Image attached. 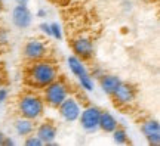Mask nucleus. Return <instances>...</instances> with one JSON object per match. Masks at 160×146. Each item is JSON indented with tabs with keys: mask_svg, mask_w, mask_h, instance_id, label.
<instances>
[{
	"mask_svg": "<svg viewBox=\"0 0 160 146\" xmlns=\"http://www.w3.org/2000/svg\"><path fill=\"white\" fill-rule=\"evenodd\" d=\"M59 77V69L58 65L49 58L40 59L36 62H30L28 68H27V74H25V80L27 84L31 89H45L48 84H51L53 80Z\"/></svg>",
	"mask_w": 160,
	"mask_h": 146,
	"instance_id": "obj_1",
	"label": "nucleus"
},
{
	"mask_svg": "<svg viewBox=\"0 0 160 146\" xmlns=\"http://www.w3.org/2000/svg\"><path fill=\"white\" fill-rule=\"evenodd\" d=\"M17 111L21 117H25L33 121H40L45 117L46 103L42 95L36 93V92H25L18 97Z\"/></svg>",
	"mask_w": 160,
	"mask_h": 146,
	"instance_id": "obj_2",
	"label": "nucleus"
},
{
	"mask_svg": "<svg viewBox=\"0 0 160 146\" xmlns=\"http://www.w3.org/2000/svg\"><path fill=\"white\" fill-rule=\"evenodd\" d=\"M70 92H71V87L70 84L65 81L64 78H59L58 77L57 80H53L51 84H48L45 89H42V97L45 101L46 106L53 108L57 109L62 101L70 96Z\"/></svg>",
	"mask_w": 160,
	"mask_h": 146,
	"instance_id": "obj_3",
	"label": "nucleus"
},
{
	"mask_svg": "<svg viewBox=\"0 0 160 146\" xmlns=\"http://www.w3.org/2000/svg\"><path fill=\"white\" fill-rule=\"evenodd\" d=\"M22 56L27 62H36L49 56V46L45 40L31 37L25 41L22 47Z\"/></svg>",
	"mask_w": 160,
	"mask_h": 146,
	"instance_id": "obj_4",
	"label": "nucleus"
},
{
	"mask_svg": "<svg viewBox=\"0 0 160 146\" xmlns=\"http://www.w3.org/2000/svg\"><path fill=\"white\" fill-rule=\"evenodd\" d=\"M101 108L95 105H88L82 108V112L79 115L80 127L85 130L86 133H95L99 130V115H101Z\"/></svg>",
	"mask_w": 160,
	"mask_h": 146,
	"instance_id": "obj_5",
	"label": "nucleus"
},
{
	"mask_svg": "<svg viewBox=\"0 0 160 146\" xmlns=\"http://www.w3.org/2000/svg\"><path fill=\"white\" fill-rule=\"evenodd\" d=\"M137 95H138L137 87L133 84H131V83H125V81H123V83L117 87V90L111 95V99H113L116 106L129 108L135 103Z\"/></svg>",
	"mask_w": 160,
	"mask_h": 146,
	"instance_id": "obj_6",
	"label": "nucleus"
},
{
	"mask_svg": "<svg viewBox=\"0 0 160 146\" xmlns=\"http://www.w3.org/2000/svg\"><path fill=\"white\" fill-rule=\"evenodd\" d=\"M82 103L77 97L74 96H67L62 101V103L57 108L58 109V115L61 117L62 121L65 123H76L79 120V115L82 112Z\"/></svg>",
	"mask_w": 160,
	"mask_h": 146,
	"instance_id": "obj_7",
	"label": "nucleus"
},
{
	"mask_svg": "<svg viewBox=\"0 0 160 146\" xmlns=\"http://www.w3.org/2000/svg\"><path fill=\"white\" fill-rule=\"evenodd\" d=\"M71 50L73 55L83 61H89L95 55V45L91 37L88 35H77L71 40Z\"/></svg>",
	"mask_w": 160,
	"mask_h": 146,
	"instance_id": "obj_8",
	"label": "nucleus"
},
{
	"mask_svg": "<svg viewBox=\"0 0 160 146\" xmlns=\"http://www.w3.org/2000/svg\"><path fill=\"white\" fill-rule=\"evenodd\" d=\"M34 134L39 136L43 145H57L58 127L52 121H40L36 123Z\"/></svg>",
	"mask_w": 160,
	"mask_h": 146,
	"instance_id": "obj_9",
	"label": "nucleus"
},
{
	"mask_svg": "<svg viewBox=\"0 0 160 146\" xmlns=\"http://www.w3.org/2000/svg\"><path fill=\"white\" fill-rule=\"evenodd\" d=\"M141 133L150 146H160V123L159 120L148 118L141 123Z\"/></svg>",
	"mask_w": 160,
	"mask_h": 146,
	"instance_id": "obj_10",
	"label": "nucleus"
},
{
	"mask_svg": "<svg viewBox=\"0 0 160 146\" xmlns=\"http://www.w3.org/2000/svg\"><path fill=\"white\" fill-rule=\"evenodd\" d=\"M12 24L17 28H28L33 22V13L28 9V6H19L17 5L12 9Z\"/></svg>",
	"mask_w": 160,
	"mask_h": 146,
	"instance_id": "obj_11",
	"label": "nucleus"
},
{
	"mask_svg": "<svg viewBox=\"0 0 160 146\" xmlns=\"http://www.w3.org/2000/svg\"><path fill=\"white\" fill-rule=\"evenodd\" d=\"M98 83H99V87H101V90H102L105 95L111 96L123 81H122V78H120L119 75H116V74H107L105 73L101 78L98 80Z\"/></svg>",
	"mask_w": 160,
	"mask_h": 146,
	"instance_id": "obj_12",
	"label": "nucleus"
},
{
	"mask_svg": "<svg viewBox=\"0 0 160 146\" xmlns=\"http://www.w3.org/2000/svg\"><path fill=\"white\" fill-rule=\"evenodd\" d=\"M36 123L37 121H33V120H28V118L25 117H19L13 121V130H15V133L17 136L19 137H25V136L28 134H33L34 133V129H36Z\"/></svg>",
	"mask_w": 160,
	"mask_h": 146,
	"instance_id": "obj_13",
	"label": "nucleus"
},
{
	"mask_svg": "<svg viewBox=\"0 0 160 146\" xmlns=\"http://www.w3.org/2000/svg\"><path fill=\"white\" fill-rule=\"evenodd\" d=\"M119 120L110 112V111H101V115H99V130L104 131V133H108L111 134L117 127H119Z\"/></svg>",
	"mask_w": 160,
	"mask_h": 146,
	"instance_id": "obj_14",
	"label": "nucleus"
},
{
	"mask_svg": "<svg viewBox=\"0 0 160 146\" xmlns=\"http://www.w3.org/2000/svg\"><path fill=\"white\" fill-rule=\"evenodd\" d=\"M67 67H68L70 73L73 74L76 78L80 77V75H83V74H86V73H89V69L86 67V61L77 58L76 55H70V56L67 58Z\"/></svg>",
	"mask_w": 160,
	"mask_h": 146,
	"instance_id": "obj_15",
	"label": "nucleus"
},
{
	"mask_svg": "<svg viewBox=\"0 0 160 146\" xmlns=\"http://www.w3.org/2000/svg\"><path fill=\"white\" fill-rule=\"evenodd\" d=\"M77 81H79L80 89L85 90V92H93L95 90V80L92 78V75L89 73L77 77Z\"/></svg>",
	"mask_w": 160,
	"mask_h": 146,
	"instance_id": "obj_16",
	"label": "nucleus"
},
{
	"mask_svg": "<svg viewBox=\"0 0 160 146\" xmlns=\"http://www.w3.org/2000/svg\"><path fill=\"white\" fill-rule=\"evenodd\" d=\"M113 136V142H114L116 145H126L128 142H129V134H128V131H126L125 127H117V129L111 133Z\"/></svg>",
	"mask_w": 160,
	"mask_h": 146,
	"instance_id": "obj_17",
	"label": "nucleus"
},
{
	"mask_svg": "<svg viewBox=\"0 0 160 146\" xmlns=\"http://www.w3.org/2000/svg\"><path fill=\"white\" fill-rule=\"evenodd\" d=\"M51 37L52 39H55V40H58V41L62 40V37H64L62 27H61L58 22H52L51 24Z\"/></svg>",
	"mask_w": 160,
	"mask_h": 146,
	"instance_id": "obj_18",
	"label": "nucleus"
},
{
	"mask_svg": "<svg viewBox=\"0 0 160 146\" xmlns=\"http://www.w3.org/2000/svg\"><path fill=\"white\" fill-rule=\"evenodd\" d=\"M24 145H27V146H45L43 142L40 140V137L37 134H34V133L24 137Z\"/></svg>",
	"mask_w": 160,
	"mask_h": 146,
	"instance_id": "obj_19",
	"label": "nucleus"
},
{
	"mask_svg": "<svg viewBox=\"0 0 160 146\" xmlns=\"http://www.w3.org/2000/svg\"><path fill=\"white\" fill-rule=\"evenodd\" d=\"M89 74L92 75L93 80H99L104 74H105V69H104L102 67H99V65H93V67L89 69Z\"/></svg>",
	"mask_w": 160,
	"mask_h": 146,
	"instance_id": "obj_20",
	"label": "nucleus"
},
{
	"mask_svg": "<svg viewBox=\"0 0 160 146\" xmlns=\"http://www.w3.org/2000/svg\"><path fill=\"white\" fill-rule=\"evenodd\" d=\"M9 45V33L6 28H0V50L6 49Z\"/></svg>",
	"mask_w": 160,
	"mask_h": 146,
	"instance_id": "obj_21",
	"label": "nucleus"
},
{
	"mask_svg": "<svg viewBox=\"0 0 160 146\" xmlns=\"http://www.w3.org/2000/svg\"><path fill=\"white\" fill-rule=\"evenodd\" d=\"M9 97V90L6 89L5 86H0V105H3Z\"/></svg>",
	"mask_w": 160,
	"mask_h": 146,
	"instance_id": "obj_22",
	"label": "nucleus"
},
{
	"mask_svg": "<svg viewBox=\"0 0 160 146\" xmlns=\"http://www.w3.org/2000/svg\"><path fill=\"white\" fill-rule=\"evenodd\" d=\"M39 28L40 31L45 34V35H48V37H51V24H48V22H42L39 25Z\"/></svg>",
	"mask_w": 160,
	"mask_h": 146,
	"instance_id": "obj_23",
	"label": "nucleus"
},
{
	"mask_svg": "<svg viewBox=\"0 0 160 146\" xmlns=\"http://www.w3.org/2000/svg\"><path fill=\"white\" fill-rule=\"evenodd\" d=\"M12 145H17V142L13 140L12 137H9V136H5V139H3V145L2 146H12Z\"/></svg>",
	"mask_w": 160,
	"mask_h": 146,
	"instance_id": "obj_24",
	"label": "nucleus"
},
{
	"mask_svg": "<svg viewBox=\"0 0 160 146\" xmlns=\"http://www.w3.org/2000/svg\"><path fill=\"white\" fill-rule=\"evenodd\" d=\"M36 16L37 18H46L48 16V11L43 9V7H40V9H37V12H36Z\"/></svg>",
	"mask_w": 160,
	"mask_h": 146,
	"instance_id": "obj_25",
	"label": "nucleus"
},
{
	"mask_svg": "<svg viewBox=\"0 0 160 146\" xmlns=\"http://www.w3.org/2000/svg\"><path fill=\"white\" fill-rule=\"evenodd\" d=\"M15 2L19 6H28V3H30V0H15Z\"/></svg>",
	"mask_w": 160,
	"mask_h": 146,
	"instance_id": "obj_26",
	"label": "nucleus"
},
{
	"mask_svg": "<svg viewBox=\"0 0 160 146\" xmlns=\"http://www.w3.org/2000/svg\"><path fill=\"white\" fill-rule=\"evenodd\" d=\"M123 6H125V11H132V2L126 0L125 3H123Z\"/></svg>",
	"mask_w": 160,
	"mask_h": 146,
	"instance_id": "obj_27",
	"label": "nucleus"
},
{
	"mask_svg": "<svg viewBox=\"0 0 160 146\" xmlns=\"http://www.w3.org/2000/svg\"><path fill=\"white\" fill-rule=\"evenodd\" d=\"M3 11H5V5H3V2L0 0V15L3 13Z\"/></svg>",
	"mask_w": 160,
	"mask_h": 146,
	"instance_id": "obj_28",
	"label": "nucleus"
},
{
	"mask_svg": "<svg viewBox=\"0 0 160 146\" xmlns=\"http://www.w3.org/2000/svg\"><path fill=\"white\" fill-rule=\"evenodd\" d=\"M3 139H5V134H3V133L0 131V146L3 145Z\"/></svg>",
	"mask_w": 160,
	"mask_h": 146,
	"instance_id": "obj_29",
	"label": "nucleus"
},
{
	"mask_svg": "<svg viewBox=\"0 0 160 146\" xmlns=\"http://www.w3.org/2000/svg\"><path fill=\"white\" fill-rule=\"evenodd\" d=\"M2 83H3V78H2V75H0V86H2Z\"/></svg>",
	"mask_w": 160,
	"mask_h": 146,
	"instance_id": "obj_30",
	"label": "nucleus"
}]
</instances>
